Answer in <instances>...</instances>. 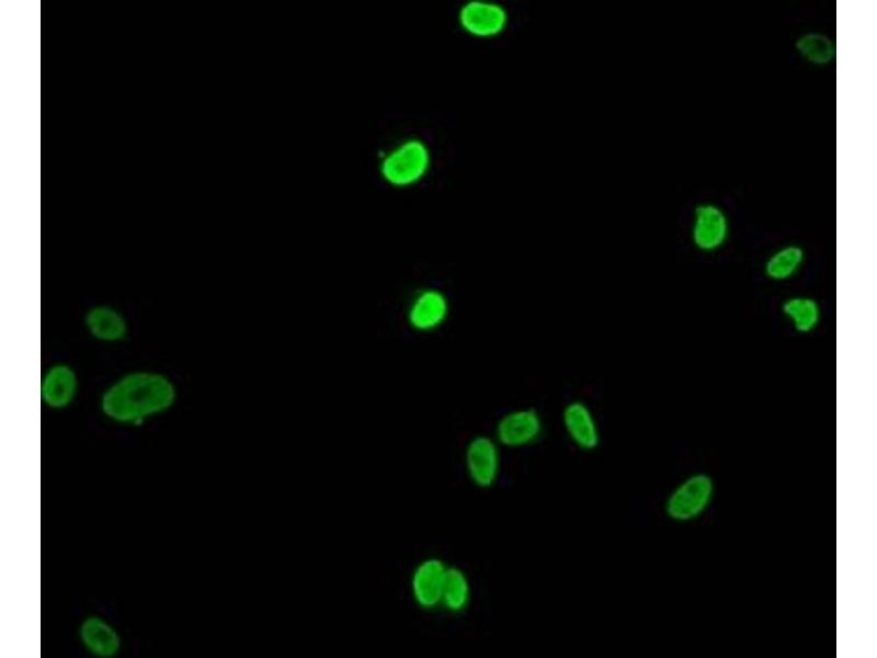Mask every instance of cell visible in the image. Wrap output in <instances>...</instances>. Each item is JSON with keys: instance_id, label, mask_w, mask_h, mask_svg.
<instances>
[{"instance_id": "cell-1", "label": "cell", "mask_w": 877, "mask_h": 658, "mask_svg": "<svg viewBox=\"0 0 877 658\" xmlns=\"http://www.w3.org/2000/svg\"><path fill=\"white\" fill-rule=\"evenodd\" d=\"M175 401L176 388L168 376L153 371H133L103 390L99 407L112 423L140 427L170 410Z\"/></svg>"}, {"instance_id": "cell-17", "label": "cell", "mask_w": 877, "mask_h": 658, "mask_svg": "<svg viewBox=\"0 0 877 658\" xmlns=\"http://www.w3.org/2000/svg\"><path fill=\"white\" fill-rule=\"evenodd\" d=\"M795 48L805 60L816 66L827 65L835 56L834 42L819 32H808L799 36Z\"/></svg>"}, {"instance_id": "cell-8", "label": "cell", "mask_w": 877, "mask_h": 658, "mask_svg": "<svg viewBox=\"0 0 877 658\" xmlns=\"http://www.w3.org/2000/svg\"><path fill=\"white\" fill-rule=\"evenodd\" d=\"M729 219L725 211L713 203L698 204L691 225V241L703 253H713L729 238Z\"/></svg>"}, {"instance_id": "cell-2", "label": "cell", "mask_w": 877, "mask_h": 658, "mask_svg": "<svg viewBox=\"0 0 877 658\" xmlns=\"http://www.w3.org/2000/svg\"><path fill=\"white\" fill-rule=\"evenodd\" d=\"M430 162L428 145L421 139L411 138L384 158L380 171L388 183L405 186L419 181L429 170Z\"/></svg>"}, {"instance_id": "cell-16", "label": "cell", "mask_w": 877, "mask_h": 658, "mask_svg": "<svg viewBox=\"0 0 877 658\" xmlns=\"http://www.w3.org/2000/svg\"><path fill=\"white\" fill-rule=\"evenodd\" d=\"M471 583L464 569L448 566L441 600V608L451 614H460L471 601Z\"/></svg>"}, {"instance_id": "cell-15", "label": "cell", "mask_w": 877, "mask_h": 658, "mask_svg": "<svg viewBox=\"0 0 877 658\" xmlns=\"http://www.w3.org/2000/svg\"><path fill=\"white\" fill-rule=\"evenodd\" d=\"M805 262L804 248L796 243H788L775 249L766 258L763 271L772 282H786L799 274Z\"/></svg>"}, {"instance_id": "cell-14", "label": "cell", "mask_w": 877, "mask_h": 658, "mask_svg": "<svg viewBox=\"0 0 877 658\" xmlns=\"http://www.w3.org/2000/svg\"><path fill=\"white\" fill-rule=\"evenodd\" d=\"M781 314L799 334L815 331L822 318L819 302L809 295L795 294L786 297L781 305Z\"/></svg>"}, {"instance_id": "cell-11", "label": "cell", "mask_w": 877, "mask_h": 658, "mask_svg": "<svg viewBox=\"0 0 877 658\" xmlns=\"http://www.w3.org/2000/svg\"><path fill=\"white\" fill-rule=\"evenodd\" d=\"M561 424L570 442L581 451H594L601 443L597 419L585 401L572 399L561 411Z\"/></svg>"}, {"instance_id": "cell-4", "label": "cell", "mask_w": 877, "mask_h": 658, "mask_svg": "<svg viewBox=\"0 0 877 658\" xmlns=\"http://www.w3.org/2000/svg\"><path fill=\"white\" fill-rule=\"evenodd\" d=\"M501 446L493 435L471 436L464 450V468L469 481L479 489L492 488L501 473Z\"/></svg>"}, {"instance_id": "cell-10", "label": "cell", "mask_w": 877, "mask_h": 658, "mask_svg": "<svg viewBox=\"0 0 877 658\" xmlns=\"http://www.w3.org/2000/svg\"><path fill=\"white\" fill-rule=\"evenodd\" d=\"M77 637L84 653L93 658H114L123 646L117 627L100 614L83 616L77 627Z\"/></svg>"}, {"instance_id": "cell-3", "label": "cell", "mask_w": 877, "mask_h": 658, "mask_svg": "<svg viewBox=\"0 0 877 658\" xmlns=\"http://www.w3.org/2000/svg\"><path fill=\"white\" fill-rule=\"evenodd\" d=\"M714 481L710 476L696 473L679 484L664 502V512L675 522H688L709 507L714 497Z\"/></svg>"}, {"instance_id": "cell-5", "label": "cell", "mask_w": 877, "mask_h": 658, "mask_svg": "<svg viewBox=\"0 0 877 658\" xmlns=\"http://www.w3.org/2000/svg\"><path fill=\"white\" fill-rule=\"evenodd\" d=\"M544 419L534 407H519L504 412L496 422L493 436L501 447L524 449L544 433Z\"/></svg>"}, {"instance_id": "cell-7", "label": "cell", "mask_w": 877, "mask_h": 658, "mask_svg": "<svg viewBox=\"0 0 877 658\" xmlns=\"http://www.w3.org/2000/svg\"><path fill=\"white\" fill-rule=\"evenodd\" d=\"M457 20L469 35L490 38L505 31L509 12L503 4L493 0H467L459 7Z\"/></svg>"}, {"instance_id": "cell-13", "label": "cell", "mask_w": 877, "mask_h": 658, "mask_svg": "<svg viewBox=\"0 0 877 658\" xmlns=\"http://www.w3.org/2000/svg\"><path fill=\"white\" fill-rule=\"evenodd\" d=\"M88 332L102 342H118L126 338L128 326L125 317L109 305H94L84 315Z\"/></svg>"}, {"instance_id": "cell-12", "label": "cell", "mask_w": 877, "mask_h": 658, "mask_svg": "<svg viewBox=\"0 0 877 658\" xmlns=\"http://www.w3.org/2000/svg\"><path fill=\"white\" fill-rule=\"evenodd\" d=\"M78 392V377L75 370L66 363L49 366L41 382V399L49 409L62 410L69 407Z\"/></svg>"}, {"instance_id": "cell-9", "label": "cell", "mask_w": 877, "mask_h": 658, "mask_svg": "<svg viewBox=\"0 0 877 658\" xmlns=\"http://www.w3.org/2000/svg\"><path fill=\"white\" fill-rule=\"evenodd\" d=\"M448 565L431 556L420 560L412 569L409 588L414 604L424 611L441 608L442 592Z\"/></svg>"}, {"instance_id": "cell-6", "label": "cell", "mask_w": 877, "mask_h": 658, "mask_svg": "<svg viewBox=\"0 0 877 658\" xmlns=\"http://www.w3.org/2000/svg\"><path fill=\"white\" fill-rule=\"evenodd\" d=\"M449 310V299L443 290L424 286L417 290L408 300L406 319L412 330L429 333L446 322Z\"/></svg>"}]
</instances>
